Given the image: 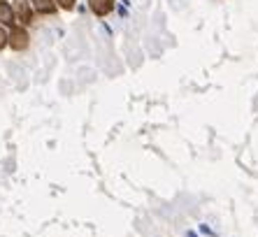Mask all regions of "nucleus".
Masks as SVG:
<instances>
[{"label":"nucleus","instance_id":"7ed1b4c3","mask_svg":"<svg viewBox=\"0 0 258 237\" xmlns=\"http://www.w3.org/2000/svg\"><path fill=\"white\" fill-rule=\"evenodd\" d=\"M14 7H17V12H19V19L24 21V24H28L30 21V10H28V0H17L14 3Z\"/></svg>","mask_w":258,"mask_h":237},{"label":"nucleus","instance_id":"f03ea898","mask_svg":"<svg viewBox=\"0 0 258 237\" xmlns=\"http://www.w3.org/2000/svg\"><path fill=\"white\" fill-rule=\"evenodd\" d=\"M10 40H12V47L14 49H24L26 44H28V37H26V33L21 28L12 30V35H10Z\"/></svg>","mask_w":258,"mask_h":237},{"label":"nucleus","instance_id":"0eeeda50","mask_svg":"<svg viewBox=\"0 0 258 237\" xmlns=\"http://www.w3.org/2000/svg\"><path fill=\"white\" fill-rule=\"evenodd\" d=\"M5 42H7V33L0 28V47H5Z\"/></svg>","mask_w":258,"mask_h":237},{"label":"nucleus","instance_id":"39448f33","mask_svg":"<svg viewBox=\"0 0 258 237\" xmlns=\"http://www.w3.org/2000/svg\"><path fill=\"white\" fill-rule=\"evenodd\" d=\"M33 5H35L40 12H51V10H54V3H51V0H33Z\"/></svg>","mask_w":258,"mask_h":237},{"label":"nucleus","instance_id":"423d86ee","mask_svg":"<svg viewBox=\"0 0 258 237\" xmlns=\"http://www.w3.org/2000/svg\"><path fill=\"white\" fill-rule=\"evenodd\" d=\"M58 5H60V7H66V10H70V7L75 5V0H58Z\"/></svg>","mask_w":258,"mask_h":237},{"label":"nucleus","instance_id":"20e7f679","mask_svg":"<svg viewBox=\"0 0 258 237\" xmlns=\"http://www.w3.org/2000/svg\"><path fill=\"white\" fill-rule=\"evenodd\" d=\"M12 19H14L12 7L7 5V3H0V21H5V24H10Z\"/></svg>","mask_w":258,"mask_h":237},{"label":"nucleus","instance_id":"f257e3e1","mask_svg":"<svg viewBox=\"0 0 258 237\" xmlns=\"http://www.w3.org/2000/svg\"><path fill=\"white\" fill-rule=\"evenodd\" d=\"M91 10L96 14H100V17H105V14L112 10V0H89Z\"/></svg>","mask_w":258,"mask_h":237}]
</instances>
